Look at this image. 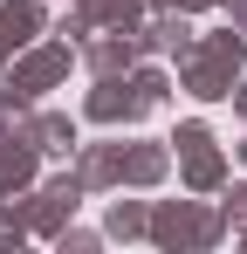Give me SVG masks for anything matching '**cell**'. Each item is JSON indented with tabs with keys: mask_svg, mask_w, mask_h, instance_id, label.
<instances>
[]
</instances>
